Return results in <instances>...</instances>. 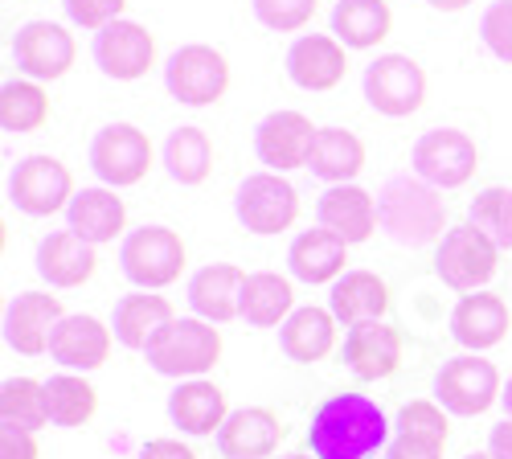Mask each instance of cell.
Instances as JSON below:
<instances>
[{
	"instance_id": "cell-33",
	"label": "cell",
	"mask_w": 512,
	"mask_h": 459,
	"mask_svg": "<svg viewBox=\"0 0 512 459\" xmlns=\"http://www.w3.org/2000/svg\"><path fill=\"white\" fill-rule=\"evenodd\" d=\"M295 312V287L279 271H250L242 283V320L254 328H275Z\"/></svg>"
},
{
	"instance_id": "cell-49",
	"label": "cell",
	"mask_w": 512,
	"mask_h": 459,
	"mask_svg": "<svg viewBox=\"0 0 512 459\" xmlns=\"http://www.w3.org/2000/svg\"><path fill=\"white\" fill-rule=\"evenodd\" d=\"M283 459H316V455H308V451H291V455H283Z\"/></svg>"
},
{
	"instance_id": "cell-14",
	"label": "cell",
	"mask_w": 512,
	"mask_h": 459,
	"mask_svg": "<svg viewBox=\"0 0 512 459\" xmlns=\"http://www.w3.org/2000/svg\"><path fill=\"white\" fill-rule=\"evenodd\" d=\"M349 74V46L336 41V33H304L287 50V78L300 91L324 95L336 91Z\"/></svg>"
},
{
	"instance_id": "cell-6",
	"label": "cell",
	"mask_w": 512,
	"mask_h": 459,
	"mask_svg": "<svg viewBox=\"0 0 512 459\" xmlns=\"http://www.w3.org/2000/svg\"><path fill=\"white\" fill-rule=\"evenodd\" d=\"M500 267V246L476 226V222H463L451 226L439 242V255H435V275L451 287V291H484V283H492Z\"/></svg>"
},
{
	"instance_id": "cell-2",
	"label": "cell",
	"mask_w": 512,
	"mask_h": 459,
	"mask_svg": "<svg viewBox=\"0 0 512 459\" xmlns=\"http://www.w3.org/2000/svg\"><path fill=\"white\" fill-rule=\"evenodd\" d=\"M377 214H381V230H386L398 246L443 242L447 201L422 177H410V173L390 177L377 193Z\"/></svg>"
},
{
	"instance_id": "cell-50",
	"label": "cell",
	"mask_w": 512,
	"mask_h": 459,
	"mask_svg": "<svg viewBox=\"0 0 512 459\" xmlns=\"http://www.w3.org/2000/svg\"><path fill=\"white\" fill-rule=\"evenodd\" d=\"M463 459H492L488 451H476V455H463Z\"/></svg>"
},
{
	"instance_id": "cell-22",
	"label": "cell",
	"mask_w": 512,
	"mask_h": 459,
	"mask_svg": "<svg viewBox=\"0 0 512 459\" xmlns=\"http://www.w3.org/2000/svg\"><path fill=\"white\" fill-rule=\"evenodd\" d=\"M345 365L357 373L361 382L390 378V373H398V365H402V332L386 320H369V324L349 328Z\"/></svg>"
},
{
	"instance_id": "cell-9",
	"label": "cell",
	"mask_w": 512,
	"mask_h": 459,
	"mask_svg": "<svg viewBox=\"0 0 512 459\" xmlns=\"http://www.w3.org/2000/svg\"><path fill=\"white\" fill-rule=\"evenodd\" d=\"M234 214L250 234H283L300 222V193L283 173H250L234 193Z\"/></svg>"
},
{
	"instance_id": "cell-5",
	"label": "cell",
	"mask_w": 512,
	"mask_h": 459,
	"mask_svg": "<svg viewBox=\"0 0 512 459\" xmlns=\"http://www.w3.org/2000/svg\"><path fill=\"white\" fill-rule=\"evenodd\" d=\"M185 238L168 226H140L123 238L119 246V263L123 275L132 279L140 291H160V287H173L185 271Z\"/></svg>"
},
{
	"instance_id": "cell-11",
	"label": "cell",
	"mask_w": 512,
	"mask_h": 459,
	"mask_svg": "<svg viewBox=\"0 0 512 459\" xmlns=\"http://www.w3.org/2000/svg\"><path fill=\"white\" fill-rule=\"evenodd\" d=\"M365 99L377 115L406 119L426 103V70L410 54H381L365 66Z\"/></svg>"
},
{
	"instance_id": "cell-48",
	"label": "cell",
	"mask_w": 512,
	"mask_h": 459,
	"mask_svg": "<svg viewBox=\"0 0 512 459\" xmlns=\"http://www.w3.org/2000/svg\"><path fill=\"white\" fill-rule=\"evenodd\" d=\"M500 402H504V414L512 419V378H508V386H504V394H500Z\"/></svg>"
},
{
	"instance_id": "cell-37",
	"label": "cell",
	"mask_w": 512,
	"mask_h": 459,
	"mask_svg": "<svg viewBox=\"0 0 512 459\" xmlns=\"http://www.w3.org/2000/svg\"><path fill=\"white\" fill-rule=\"evenodd\" d=\"M0 423H13L25 431L50 427V406H46V382L33 378H9L0 386Z\"/></svg>"
},
{
	"instance_id": "cell-46",
	"label": "cell",
	"mask_w": 512,
	"mask_h": 459,
	"mask_svg": "<svg viewBox=\"0 0 512 459\" xmlns=\"http://www.w3.org/2000/svg\"><path fill=\"white\" fill-rule=\"evenodd\" d=\"M488 455L492 459H512V419L496 423L492 435H488Z\"/></svg>"
},
{
	"instance_id": "cell-27",
	"label": "cell",
	"mask_w": 512,
	"mask_h": 459,
	"mask_svg": "<svg viewBox=\"0 0 512 459\" xmlns=\"http://www.w3.org/2000/svg\"><path fill=\"white\" fill-rule=\"evenodd\" d=\"M168 419H173V427H181L185 435L222 431L226 419H230L226 390H218L205 378H189V382H181L173 394H168Z\"/></svg>"
},
{
	"instance_id": "cell-1",
	"label": "cell",
	"mask_w": 512,
	"mask_h": 459,
	"mask_svg": "<svg viewBox=\"0 0 512 459\" xmlns=\"http://www.w3.org/2000/svg\"><path fill=\"white\" fill-rule=\"evenodd\" d=\"M386 410L365 394H332L316 406L308 447L316 459H369L386 447Z\"/></svg>"
},
{
	"instance_id": "cell-44",
	"label": "cell",
	"mask_w": 512,
	"mask_h": 459,
	"mask_svg": "<svg viewBox=\"0 0 512 459\" xmlns=\"http://www.w3.org/2000/svg\"><path fill=\"white\" fill-rule=\"evenodd\" d=\"M37 439L25 427L13 423H0V459H37Z\"/></svg>"
},
{
	"instance_id": "cell-21",
	"label": "cell",
	"mask_w": 512,
	"mask_h": 459,
	"mask_svg": "<svg viewBox=\"0 0 512 459\" xmlns=\"http://www.w3.org/2000/svg\"><path fill=\"white\" fill-rule=\"evenodd\" d=\"M115 345V328H107L99 316H62V324L54 328L50 341V357L62 369H103Z\"/></svg>"
},
{
	"instance_id": "cell-36",
	"label": "cell",
	"mask_w": 512,
	"mask_h": 459,
	"mask_svg": "<svg viewBox=\"0 0 512 459\" xmlns=\"http://www.w3.org/2000/svg\"><path fill=\"white\" fill-rule=\"evenodd\" d=\"M46 406H50L54 427H87L99 410V390L87 378L58 373V378L46 382Z\"/></svg>"
},
{
	"instance_id": "cell-39",
	"label": "cell",
	"mask_w": 512,
	"mask_h": 459,
	"mask_svg": "<svg viewBox=\"0 0 512 459\" xmlns=\"http://www.w3.org/2000/svg\"><path fill=\"white\" fill-rule=\"evenodd\" d=\"M254 17L275 33H300L304 25H312L320 0H250Z\"/></svg>"
},
{
	"instance_id": "cell-17",
	"label": "cell",
	"mask_w": 512,
	"mask_h": 459,
	"mask_svg": "<svg viewBox=\"0 0 512 459\" xmlns=\"http://www.w3.org/2000/svg\"><path fill=\"white\" fill-rule=\"evenodd\" d=\"M95 62L115 82H140L156 66V33L136 21H115L95 33Z\"/></svg>"
},
{
	"instance_id": "cell-45",
	"label": "cell",
	"mask_w": 512,
	"mask_h": 459,
	"mask_svg": "<svg viewBox=\"0 0 512 459\" xmlns=\"http://www.w3.org/2000/svg\"><path fill=\"white\" fill-rule=\"evenodd\" d=\"M136 459H197V455H193V447H185L181 439H148Z\"/></svg>"
},
{
	"instance_id": "cell-15",
	"label": "cell",
	"mask_w": 512,
	"mask_h": 459,
	"mask_svg": "<svg viewBox=\"0 0 512 459\" xmlns=\"http://www.w3.org/2000/svg\"><path fill=\"white\" fill-rule=\"evenodd\" d=\"M312 119L304 111H271L259 132H254V152L267 164V173H291V169H308V156L316 144Z\"/></svg>"
},
{
	"instance_id": "cell-20",
	"label": "cell",
	"mask_w": 512,
	"mask_h": 459,
	"mask_svg": "<svg viewBox=\"0 0 512 459\" xmlns=\"http://www.w3.org/2000/svg\"><path fill=\"white\" fill-rule=\"evenodd\" d=\"M508 328H512V312L496 291H472L451 312V337L472 353L496 349L508 337Z\"/></svg>"
},
{
	"instance_id": "cell-42",
	"label": "cell",
	"mask_w": 512,
	"mask_h": 459,
	"mask_svg": "<svg viewBox=\"0 0 512 459\" xmlns=\"http://www.w3.org/2000/svg\"><path fill=\"white\" fill-rule=\"evenodd\" d=\"M398 431H431V435H447L451 439V423H447V410L431 398H418L406 402L398 410Z\"/></svg>"
},
{
	"instance_id": "cell-40",
	"label": "cell",
	"mask_w": 512,
	"mask_h": 459,
	"mask_svg": "<svg viewBox=\"0 0 512 459\" xmlns=\"http://www.w3.org/2000/svg\"><path fill=\"white\" fill-rule=\"evenodd\" d=\"M480 37H484V46L492 50V58L512 66V0H496V5L484 9Z\"/></svg>"
},
{
	"instance_id": "cell-29",
	"label": "cell",
	"mask_w": 512,
	"mask_h": 459,
	"mask_svg": "<svg viewBox=\"0 0 512 459\" xmlns=\"http://www.w3.org/2000/svg\"><path fill=\"white\" fill-rule=\"evenodd\" d=\"M177 320V308L168 296H156V291H136V296H123L115 304V341L123 349H148L160 328H168Z\"/></svg>"
},
{
	"instance_id": "cell-24",
	"label": "cell",
	"mask_w": 512,
	"mask_h": 459,
	"mask_svg": "<svg viewBox=\"0 0 512 459\" xmlns=\"http://www.w3.org/2000/svg\"><path fill=\"white\" fill-rule=\"evenodd\" d=\"M242 283H246L242 267L209 263L189 279V304L209 324H230L242 316Z\"/></svg>"
},
{
	"instance_id": "cell-28",
	"label": "cell",
	"mask_w": 512,
	"mask_h": 459,
	"mask_svg": "<svg viewBox=\"0 0 512 459\" xmlns=\"http://www.w3.org/2000/svg\"><path fill=\"white\" fill-rule=\"evenodd\" d=\"M349 263V242L336 238L332 230H304L287 250V267L300 283H336Z\"/></svg>"
},
{
	"instance_id": "cell-43",
	"label": "cell",
	"mask_w": 512,
	"mask_h": 459,
	"mask_svg": "<svg viewBox=\"0 0 512 459\" xmlns=\"http://www.w3.org/2000/svg\"><path fill=\"white\" fill-rule=\"evenodd\" d=\"M447 435H431V431H398L394 443L386 447V459H443Z\"/></svg>"
},
{
	"instance_id": "cell-18",
	"label": "cell",
	"mask_w": 512,
	"mask_h": 459,
	"mask_svg": "<svg viewBox=\"0 0 512 459\" xmlns=\"http://www.w3.org/2000/svg\"><path fill=\"white\" fill-rule=\"evenodd\" d=\"M283 439L287 427L271 406H242L230 410L226 427L218 431V451L222 459H271Z\"/></svg>"
},
{
	"instance_id": "cell-10",
	"label": "cell",
	"mask_w": 512,
	"mask_h": 459,
	"mask_svg": "<svg viewBox=\"0 0 512 459\" xmlns=\"http://www.w3.org/2000/svg\"><path fill=\"white\" fill-rule=\"evenodd\" d=\"M500 394H504L500 369L492 361H484L480 353H463V357L447 361L435 378V402L447 414H459V419H476Z\"/></svg>"
},
{
	"instance_id": "cell-8",
	"label": "cell",
	"mask_w": 512,
	"mask_h": 459,
	"mask_svg": "<svg viewBox=\"0 0 512 459\" xmlns=\"http://www.w3.org/2000/svg\"><path fill=\"white\" fill-rule=\"evenodd\" d=\"M410 164H414V177L431 181L435 189H463L480 169V148L459 128H435L418 136Z\"/></svg>"
},
{
	"instance_id": "cell-47",
	"label": "cell",
	"mask_w": 512,
	"mask_h": 459,
	"mask_svg": "<svg viewBox=\"0 0 512 459\" xmlns=\"http://www.w3.org/2000/svg\"><path fill=\"white\" fill-rule=\"evenodd\" d=\"M426 5L439 9V13H463L467 5H472V0H426Z\"/></svg>"
},
{
	"instance_id": "cell-7",
	"label": "cell",
	"mask_w": 512,
	"mask_h": 459,
	"mask_svg": "<svg viewBox=\"0 0 512 459\" xmlns=\"http://www.w3.org/2000/svg\"><path fill=\"white\" fill-rule=\"evenodd\" d=\"M156 148L136 123H107L91 140V169L111 189H132L152 173Z\"/></svg>"
},
{
	"instance_id": "cell-25",
	"label": "cell",
	"mask_w": 512,
	"mask_h": 459,
	"mask_svg": "<svg viewBox=\"0 0 512 459\" xmlns=\"http://www.w3.org/2000/svg\"><path fill=\"white\" fill-rule=\"evenodd\" d=\"M66 218H70V230L78 238H87L91 246H103V242H115L123 234L127 205H123V197L111 185H91V189L74 193Z\"/></svg>"
},
{
	"instance_id": "cell-4",
	"label": "cell",
	"mask_w": 512,
	"mask_h": 459,
	"mask_svg": "<svg viewBox=\"0 0 512 459\" xmlns=\"http://www.w3.org/2000/svg\"><path fill=\"white\" fill-rule=\"evenodd\" d=\"M230 58L222 50L205 46V41H189L173 58L164 62V87L185 107H213L230 95Z\"/></svg>"
},
{
	"instance_id": "cell-41",
	"label": "cell",
	"mask_w": 512,
	"mask_h": 459,
	"mask_svg": "<svg viewBox=\"0 0 512 459\" xmlns=\"http://www.w3.org/2000/svg\"><path fill=\"white\" fill-rule=\"evenodd\" d=\"M62 5H66V17H70L78 29H87V33H103L107 25L123 21L127 0H62Z\"/></svg>"
},
{
	"instance_id": "cell-19",
	"label": "cell",
	"mask_w": 512,
	"mask_h": 459,
	"mask_svg": "<svg viewBox=\"0 0 512 459\" xmlns=\"http://www.w3.org/2000/svg\"><path fill=\"white\" fill-rule=\"evenodd\" d=\"M316 222L324 230H332L336 238H345L349 246H361L373 238V230L381 226L377 214V197L361 185H332L320 201H316Z\"/></svg>"
},
{
	"instance_id": "cell-38",
	"label": "cell",
	"mask_w": 512,
	"mask_h": 459,
	"mask_svg": "<svg viewBox=\"0 0 512 459\" xmlns=\"http://www.w3.org/2000/svg\"><path fill=\"white\" fill-rule=\"evenodd\" d=\"M467 222H476L500 250H512V189H504V185L480 189V193L472 197Z\"/></svg>"
},
{
	"instance_id": "cell-23",
	"label": "cell",
	"mask_w": 512,
	"mask_h": 459,
	"mask_svg": "<svg viewBox=\"0 0 512 459\" xmlns=\"http://www.w3.org/2000/svg\"><path fill=\"white\" fill-rule=\"evenodd\" d=\"M99 271V246H91L87 238H78L74 230H58L37 246V275L50 287H82L91 283Z\"/></svg>"
},
{
	"instance_id": "cell-3",
	"label": "cell",
	"mask_w": 512,
	"mask_h": 459,
	"mask_svg": "<svg viewBox=\"0 0 512 459\" xmlns=\"http://www.w3.org/2000/svg\"><path fill=\"white\" fill-rule=\"evenodd\" d=\"M144 353L164 378H205L222 361V332L201 316H177Z\"/></svg>"
},
{
	"instance_id": "cell-16",
	"label": "cell",
	"mask_w": 512,
	"mask_h": 459,
	"mask_svg": "<svg viewBox=\"0 0 512 459\" xmlns=\"http://www.w3.org/2000/svg\"><path fill=\"white\" fill-rule=\"evenodd\" d=\"M62 300L50 291H21L17 300H9L5 308V345L25 353V357H41L50 353L54 328L62 324Z\"/></svg>"
},
{
	"instance_id": "cell-13",
	"label": "cell",
	"mask_w": 512,
	"mask_h": 459,
	"mask_svg": "<svg viewBox=\"0 0 512 459\" xmlns=\"http://www.w3.org/2000/svg\"><path fill=\"white\" fill-rule=\"evenodd\" d=\"M78 58V41L58 21H29L13 37V62L33 82H58L70 74Z\"/></svg>"
},
{
	"instance_id": "cell-34",
	"label": "cell",
	"mask_w": 512,
	"mask_h": 459,
	"mask_svg": "<svg viewBox=\"0 0 512 459\" xmlns=\"http://www.w3.org/2000/svg\"><path fill=\"white\" fill-rule=\"evenodd\" d=\"M164 169L168 177H173L177 185H205L209 173H213V140L205 128H193V123H185V128L168 132L164 140Z\"/></svg>"
},
{
	"instance_id": "cell-12",
	"label": "cell",
	"mask_w": 512,
	"mask_h": 459,
	"mask_svg": "<svg viewBox=\"0 0 512 459\" xmlns=\"http://www.w3.org/2000/svg\"><path fill=\"white\" fill-rule=\"evenodd\" d=\"M9 201L29 218H50L58 210H70L74 177L58 156H25L9 177Z\"/></svg>"
},
{
	"instance_id": "cell-26",
	"label": "cell",
	"mask_w": 512,
	"mask_h": 459,
	"mask_svg": "<svg viewBox=\"0 0 512 459\" xmlns=\"http://www.w3.org/2000/svg\"><path fill=\"white\" fill-rule=\"evenodd\" d=\"M328 308H332V316L345 328H357V324H369V320H386V312H390V287H386V279L373 275V271H345L332 283Z\"/></svg>"
},
{
	"instance_id": "cell-30",
	"label": "cell",
	"mask_w": 512,
	"mask_h": 459,
	"mask_svg": "<svg viewBox=\"0 0 512 459\" xmlns=\"http://www.w3.org/2000/svg\"><path fill=\"white\" fill-rule=\"evenodd\" d=\"M336 316L332 308H295L283 324H279V345L291 361L312 365L324 361L336 349Z\"/></svg>"
},
{
	"instance_id": "cell-35",
	"label": "cell",
	"mask_w": 512,
	"mask_h": 459,
	"mask_svg": "<svg viewBox=\"0 0 512 459\" xmlns=\"http://www.w3.org/2000/svg\"><path fill=\"white\" fill-rule=\"evenodd\" d=\"M54 115L50 95L41 91V82L25 78V82H5L0 87V128L13 132V136H29L41 132Z\"/></svg>"
},
{
	"instance_id": "cell-31",
	"label": "cell",
	"mask_w": 512,
	"mask_h": 459,
	"mask_svg": "<svg viewBox=\"0 0 512 459\" xmlns=\"http://www.w3.org/2000/svg\"><path fill=\"white\" fill-rule=\"evenodd\" d=\"M365 140L349 128H320L316 132V144H312V156H308V169L328 181V185H353V177H361L365 169Z\"/></svg>"
},
{
	"instance_id": "cell-32",
	"label": "cell",
	"mask_w": 512,
	"mask_h": 459,
	"mask_svg": "<svg viewBox=\"0 0 512 459\" xmlns=\"http://www.w3.org/2000/svg\"><path fill=\"white\" fill-rule=\"evenodd\" d=\"M332 33L349 50H373L394 33V13L386 0H336Z\"/></svg>"
}]
</instances>
